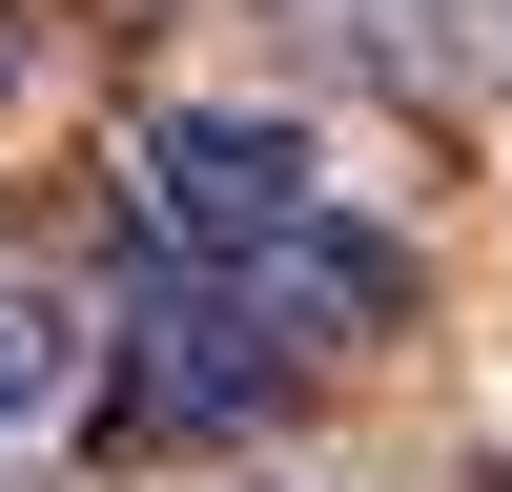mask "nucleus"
<instances>
[{
  "label": "nucleus",
  "mask_w": 512,
  "mask_h": 492,
  "mask_svg": "<svg viewBox=\"0 0 512 492\" xmlns=\"http://www.w3.org/2000/svg\"><path fill=\"white\" fill-rule=\"evenodd\" d=\"M0 103H21V21H0Z\"/></svg>",
  "instance_id": "6"
},
{
  "label": "nucleus",
  "mask_w": 512,
  "mask_h": 492,
  "mask_svg": "<svg viewBox=\"0 0 512 492\" xmlns=\"http://www.w3.org/2000/svg\"><path fill=\"white\" fill-rule=\"evenodd\" d=\"M287 21H308V41H349L369 82H451V21H472V0H287Z\"/></svg>",
  "instance_id": "5"
},
{
  "label": "nucleus",
  "mask_w": 512,
  "mask_h": 492,
  "mask_svg": "<svg viewBox=\"0 0 512 492\" xmlns=\"http://www.w3.org/2000/svg\"><path fill=\"white\" fill-rule=\"evenodd\" d=\"M123 349H144V369H123V410H144V431H267V410L308 390V349H267V328H246L205 267L164 287V308L123 328Z\"/></svg>",
  "instance_id": "2"
},
{
  "label": "nucleus",
  "mask_w": 512,
  "mask_h": 492,
  "mask_svg": "<svg viewBox=\"0 0 512 492\" xmlns=\"http://www.w3.org/2000/svg\"><path fill=\"white\" fill-rule=\"evenodd\" d=\"M82 410V308L41 267H0V431H62Z\"/></svg>",
  "instance_id": "4"
},
{
  "label": "nucleus",
  "mask_w": 512,
  "mask_h": 492,
  "mask_svg": "<svg viewBox=\"0 0 512 492\" xmlns=\"http://www.w3.org/2000/svg\"><path fill=\"white\" fill-rule=\"evenodd\" d=\"M308 205H328V185H308V123H267V103H164V123H144V226L185 246L205 287H226L246 246H287Z\"/></svg>",
  "instance_id": "1"
},
{
  "label": "nucleus",
  "mask_w": 512,
  "mask_h": 492,
  "mask_svg": "<svg viewBox=\"0 0 512 492\" xmlns=\"http://www.w3.org/2000/svg\"><path fill=\"white\" fill-rule=\"evenodd\" d=\"M226 308L267 328V349H349V328H390V308H410V267L349 226V205H308L287 246H246V267H226Z\"/></svg>",
  "instance_id": "3"
}]
</instances>
